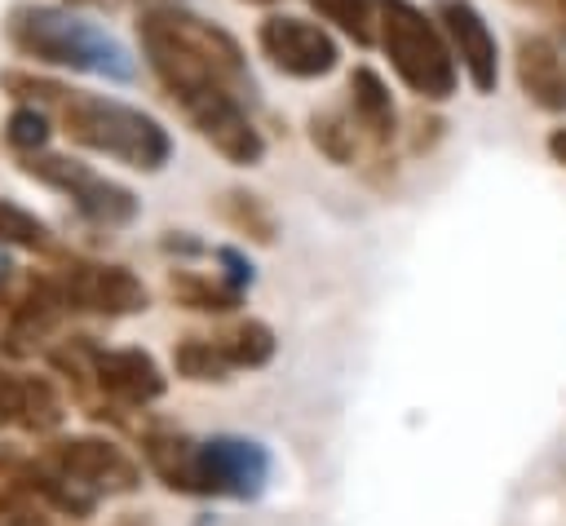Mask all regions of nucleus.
<instances>
[{
  "instance_id": "13",
  "label": "nucleus",
  "mask_w": 566,
  "mask_h": 526,
  "mask_svg": "<svg viewBox=\"0 0 566 526\" xmlns=\"http://www.w3.org/2000/svg\"><path fill=\"white\" fill-rule=\"evenodd\" d=\"M62 424V402L49 380L18 376L0 367V429H27V433H53Z\"/></svg>"
},
{
  "instance_id": "3",
  "label": "nucleus",
  "mask_w": 566,
  "mask_h": 526,
  "mask_svg": "<svg viewBox=\"0 0 566 526\" xmlns=\"http://www.w3.org/2000/svg\"><path fill=\"white\" fill-rule=\"evenodd\" d=\"M4 31H9V44L22 57L49 62V66L88 71V75H106V80H133V71H137L133 57H128V49L111 31L84 22V18L66 13V9L18 4L9 13Z\"/></svg>"
},
{
  "instance_id": "5",
  "label": "nucleus",
  "mask_w": 566,
  "mask_h": 526,
  "mask_svg": "<svg viewBox=\"0 0 566 526\" xmlns=\"http://www.w3.org/2000/svg\"><path fill=\"white\" fill-rule=\"evenodd\" d=\"M376 35L380 49L389 53L398 80L424 97V102H447L455 93V53L433 18H424L411 0H376Z\"/></svg>"
},
{
  "instance_id": "4",
  "label": "nucleus",
  "mask_w": 566,
  "mask_h": 526,
  "mask_svg": "<svg viewBox=\"0 0 566 526\" xmlns=\"http://www.w3.org/2000/svg\"><path fill=\"white\" fill-rule=\"evenodd\" d=\"M57 115H62V133L97 155H111L128 168L142 172H159L172 155V141L164 133V124L137 106H124L115 97H97V93H62L57 97Z\"/></svg>"
},
{
  "instance_id": "26",
  "label": "nucleus",
  "mask_w": 566,
  "mask_h": 526,
  "mask_svg": "<svg viewBox=\"0 0 566 526\" xmlns=\"http://www.w3.org/2000/svg\"><path fill=\"white\" fill-rule=\"evenodd\" d=\"M9 270H13V265H4V261H0V318H4V314H9V305H13V296H9Z\"/></svg>"
},
{
  "instance_id": "2",
  "label": "nucleus",
  "mask_w": 566,
  "mask_h": 526,
  "mask_svg": "<svg viewBox=\"0 0 566 526\" xmlns=\"http://www.w3.org/2000/svg\"><path fill=\"white\" fill-rule=\"evenodd\" d=\"M150 473L181 495H226L252 499L270 477V451L248 438H186V433H146L142 442Z\"/></svg>"
},
{
  "instance_id": "12",
  "label": "nucleus",
  "mask_w": 566,
  "mask_h": 526,
  "mask_svg": "<svg viewBox=\"0 0 566 526\" xmlns=\"http://www.w3.org/2000/svg\"><path fill=\"white\" fill-rule=\"evenodd\" d=\"M62 296H57V287L49 283V274H31L27 278V287L13 296V305H9V314H4V332H0V345L9 349V354H31L53 327H57V318H62Z\"/></svg>"
},
{
  "instance_id": "15",
  "label": "nucleus",
  "mask_w": 566,
  "mask_h": 526,
  "mask_svg": "<svg viewBox=\"0 0 566 526\" xmlns=\"http://www.w3.org/2000/svg\"><path fill=\"white\" fill-rule=\"evenodd\" d=\"M349 111H354V124L367 137H376V141L394 137V102H389L385 80L371 66H354L349 71Z\"/></svg>"
},
{
  "instance_id": "9",
  "label": "nucleus",
  "mask_w": 566,
  "mask_h": 526,
  "mask_svg": "<svg viewBox=\"0 0 566 526\" xmlns=\"http://www.w3.org/2000/svg\"><path fill=\"white\" fill-rule=\"evenodd\" d=\"M44 469H53L57 477L93 491V495H124L137 491L142 469L106 438H57L44 446Z\"/></svg>"
},
{
  "instance_id": "6",
  "label": "nucleus",
  "mask_w": 566,
  "mask_h": 526,
  "mask_svg": "<svg viewBox=\"0 0 566 526\" xmlns=\"http://www.w3.org/2000/svg\"><path fill=\"white\" fill-rule=\"evenodd\" d=\"M168 97L186 111V119L199 128V137H203L221 159L243 164V168H248V164H261L265 141H261L256 124L248 119L239 93H230V88H221V84H199V88H181V93H168Z\"/></svg>"
},
{
  "instance_id": "14",
  "label": "nucleus",
  "mask_w": 566,
  "mask_h": 526,
  "mask_svg": "<svg viewBox=\"0 0 566 526\" xmlns=\"http://www.w3.org/2000/svg\"><path fill=\"white\" fill-rule=\"evenodd\" d=\"M517 84L544 111H566V62L544 35L517 40Z\"/></svg>"
},
{
  "instance_id": "18",
  "label": "nucleus",
  "mask_w": 566,
  "mask_h": 526,
  "mask_svg": "<svg viewBox=\"0 0 566 526\" xmlns=\"http://www.w3.org/2000/svg\"><path fill=\"white\" fill-rule=\"evenodd\" d=\"M172 367L186 380H226L234 371L212 336H181L177 349H172Z\"/></svg>"
},
{
  "instance_id": "20",
  "label": "nucleus",
  "mask_w": 566,
  "mask_h": 526,
  "mask_svg": "<svg viewBox=\"0 0 566 526\" xmlns=\"http://www.w3.org/2000/svg\"><path fill=\"white\" fill-rule=\"evenodd\" d=\"M221 217H226L239 234H248V239H256V243H274V217L265 212V203H261L256 194H248V190H226V194H221Z\"/></svg>"
},
{
  "instance_id": "17",
  "label": "nucleus",
  "mask_w": 566,
  "mask_h": 526,
  "mask_svg": "<svg viewBox=\"0 0 566 526\" xmlns=\"http://www.w3.org/2000/svg\"><path fill=\"white\" fill-rule=\"evenodd\" d=\"M212 340H217V349L226 354L230 367H265L274 358V332L261 318H243V323L217 332Z\"/></svg>"
},
{
  "instance_id": "28",
  "label": "nucleus",
  "mask_w": 566,
  "mask_h": 526,
  "mask_svg": "<svg viewBox=\"0 0 566 526\" xmlns=\"http://www.w3.org/2000/svg\"><path fill=\"white\" fill-rule=\"evenodd\" d=\"M0 526H22V522H18V517H13V513L0 504Z\"/></svg>"
},
{
  "instance_id": "24",
  "label": "nucleus",
  "mask_w": 566,
  "mask_h": 526,
  "mask_svg": "<svg viewBox=\"0 0 566 526\" xmlns=\"http://www.w3.org/2000/svg\"><path fill=\"white\" fill-rule=\"evenodd\" d=\"M212 256L226 265V283H230L234 292H243V287L252 283V265H248V256H243V252H234V248H217Z\"/></svg>"
},
{
  "instance_id": "29",
  "label": "nucleus",
  "mask_w": 566,
  "mask_h": 526,
  "mask_svg": "<svg viewBox=\"0 0 566 526\" xmlns=\"http://www.w3.org/2000/svg\"><path fill=\"white\" fill-rule=\"evenodd\" d=\"M243 4H274V0H243Z\"/></svg>"
},
{
  "instance_id": "22",
  "label": "nucleus",
  "mask_w": 566,
  "mask_h": 526,
  "mask_svg": "<svg viewBox=\"0 0 566 526\" xmlns=\"http://www.w3.org/2000/svg\"><path fill=\"white\" fill-rule=\"evenodd\" d=\"M0 243L4 248H31V252L35 248H49V225L35 212L0 199Z\"/></svg>"
},
{
  "instance_id": "25",
  "label": "nucleus",
  "mask_w": 566,
  "mask_h": 526,
  "mask_svg": "<svg viewBox=\"0 0 566 526\" xmlns=\"http://www.w3.org/2000/svg\"><path fill=\"white\" fill-rule=\"evenodd\" d=\"M517 4H526V9H535V13H544L562 35H566V0H517Z\"/></svg>"
},
{
  "instance_id": "27",
  "label": "nucleus",
  "mask_w": 566,
  "mask_h": 526,
  "mask_svg": "<svg viewBox=\"0 0 566 526\" xmlns=\"http://www.w3.org/2000/svg\"><path fill=\"white\" fill-rule=\"evenodd\" d=\"M548 155H553L557 164H566V128H557V133L548 137Z\"/></svg>"
},
{
  "instance_id": "1",
  "label": "nucleus",
  "mask_w": 566,
  "mask_h": 526,
  "mask_svg": "<svg viewBox=\"0 0 566 526\" xmlns=\"http://www.w3.org/2000/svg\"><path fill=\"white\" fill-rule=\"evenodd\" d=\"M137 35H142V53H146L150 71L159 75V84L168 93L199 88V84H221L239 97L252 93L243 49L221 27H212L186 9H150V13H142Z\"/></svg>"
},
{
  "instance_id": "8",
  "label": "nucleus",
  "mask_w": 566,
  "mask_h": 526,
  "mask_svg": "<svg viewBox=\"0 0 566 526\" xmlns=\"http://www.w3.org/2000/svg\"><path fill=\"white\" fill-rule=\"evenodd\" d=\"M49 283L57 287L62 305L66 309H80V314H106V318H119V314H137L146 309V287L133 270L124 265H102V261H62L57 270H49Z\"/></svg>"
},
{
  "instance_id": "23",
  "label": "nucleus",
  "mask_w": 566,
  "mask_h": 526,
  "mask_svg": "<svg viewBox=\"0 0 566 526\" xmlns=\"http://www.w3.org/2000/svg\"><path fill=\"white\" fill-rule=\"evenodd\" d=\"M4 141H9L13 150H22V155H35V150H44V141H49V119H44L35 106H18V111L4 119Z\"/></svg>"
},
{
  "instance_id": "16",
  "label": "nucleus",
  "mask_w": 566,
  "mask_h": 526,
  "mask_svg": "<svg viewBox=\"0 0 566 526\" xmlns=\"http://www.w3.org/2000/svg\"><path fill=\"white\" fill-rule=\"evenodd\" d=\"M168 296L186 309H199V314H230L239 305L243 292H234L230 283H217V278H203L195 270H172L168 274Z\"/></svg>"
},
{
  "instance_id": "7",
  "label": "nucleus",
  "mask_w": 566,
  "mask_h": 526,
  "mask_svg": "<svg viewBox=\"0 0 566 526\" xmlns=\"http://www.w3.org/2000/svg\"><path fill=\"white\" fill-rule=\"evenodd\" d=\"M22 172L35 177L40 186H53L62 194H71V203L93 221V225H128L137 217V194L119 181L97 177L88 164H75L66 155H22Z\"/></svg>"
},
{
  "instance_id": "19",
  "label": "nucleus",
  "mask_w": 566,
  "mask_h": 526,
  "mask_svg": "<svg viewBox=\"0 0 566 526\" xmlns=\"http://www.w3.org/2000/svg\"><path fill=\"white\" fill-rule=\"evenodd\" d=\"M310 137L332 164H349L358 150V128H354V115L345 111H318L310 119Z\"/></svg>"
},
{
  "instance_id": "11",
  "label": "nucleus",
  "mask_w": 566,
  "mask_h": 526,
  "mask_svg": "<svg viewBox=\"0 0 566 526\" xmlns=\"http://www.w3.org/2000/svg\"><path fill=\"white\" fill-rule=\"evenodd\" d=\"M433 22L442 27L451 53L460 57L469 84L478 93H491L500 80V62H495V35H491L486 18L469 0H433Z\"/></svg>"
},
{
  "instance_id": "10",
  "label": "nucleus",
  "mask_w": 566,
  "mask_h": 526,
  "mask_svg": "<svg viewBox=\"0 0 566 526\" xmlns=\"http://www.w3.org/2000/svg\"><path fill=\"white\" fill-rule=\"evenodd\" d=\"M256 44H261V53L283 71V75H296V80H318V75H327L332 66H336V40L323 31V27H314V22H305V18H287V13H274V18H265L261 22V31H256Z\"/></svg>"
},
{
  "instance_id": "21",
  "label": "nucleus",
  "mask_w": 566,
  "mask_h": 526,
  "mask_svg": "<svg viewBox=\"0 0 566 526\" xmlns=\"http://www.w3.org/2000/svg\"><path fill=\"white\" fill-rule=\"evenodd\" d=\"M310 9H318L354 44H371L376 40V0H310Z\"/></svg>"
}]
</instances>
